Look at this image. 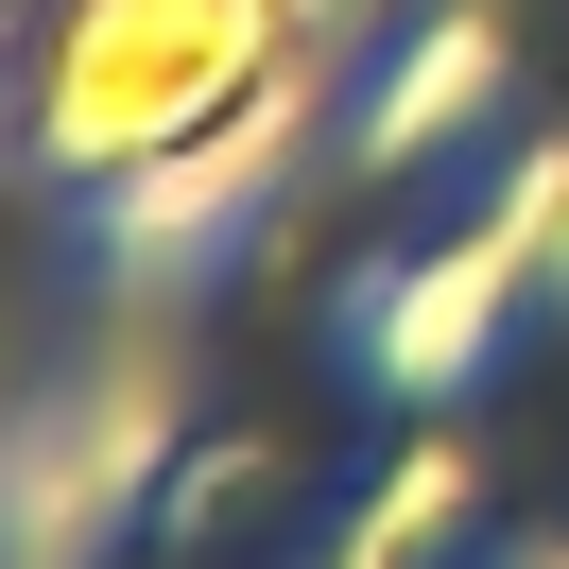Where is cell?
<instances>
[{
	"mask_svg": "<svg viewBox=\"0 0 569 569\" xmlns=\"http://www.w3.org/2000/svg\"><path fill=\"white\" fill-rule=\"evenodd\" d=\"M259 0H87L52 52V139L70 156H173L208 139V87L242 70Z\"/></svg>",
	"mask_w": 569,
	"mask_h": 569,
	"instance_id": "6da1fadb",
	"label": "cell"
}]
</instances>
